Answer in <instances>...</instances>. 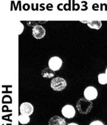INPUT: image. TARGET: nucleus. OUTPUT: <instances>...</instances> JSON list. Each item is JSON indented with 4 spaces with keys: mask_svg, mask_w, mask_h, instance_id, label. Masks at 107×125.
<instances>
[{
    "mask_svg": "<svg viewBox=\"0 0 107 125\" xmlns=\"http://www.w3.org/2000/svg\"><path fill=\"white\" fill-rule=\"evenodd\" d=\"M84 95L85 99L92 101L97 99L98 96V91L94 86H88L84 90Z\"/></svg>",
    "mask_w": 107,
    "mask_h": 125,
    "instance_id": "nucleus-4",
    "label": "nucleus"
},
{
    "mask_svg": "<svg viewBox=\"0 0 107 125\" xmlns=\"http://www.w3.org/2000/svg\"><path fill=\"white\" fill-rule=\"evenodd\" d=\"M30 117L28 116H26V115H20L19 116V121L22 125H26L28 124L30 122Z\"/></svg>",
    "mask_w": 107,
    "mask_h": 125,
    "instance_id": "nucleus-11",
    "label": "nucleus"
},
{
    "mask_svg": "<svg viewBox=\"0 0 107 125\" xmlns=\"http://www.w3.org/2000/svg\"><path fill=\"white\" fill-rule=\"evenodd\" d=\"M41 76L45 78H52L54 77V72L50 69L49 67L44 68L43 70L41 71Z\"/></svg>",
    "mask_w": 107,
    "mask_h": 125,
    "instance_id": "nucleus-9",
    "label": "nucleus"
},
{
    "mask_svg": "<svg viewBox=\"0 0 107 125\" xmlns=\"http://www.w3.org/2000/svg\"><path fill=\"white\" fill-rule=\"evenodd\" d=\"M45 34H46V31L42 26L38 25L33 27L32 35L35 39L39 40V39L43 38L45 36Z\"/></svg>",
    "mask_w": 107,
    "mask_h": 125,
    "instance_id": "nucleus-7",
    "label": "nucleus"
},
{
    "mask_svg": "<svg viewBox=\"0 0 107 125\" xmlns=\"http://www.w3.org/2000/svg\"><path fill=\"white\" fill-rule=\"evenodd\" d=\"M19 110L22 115L29 116L34 113V106L29 102H23L20 105Z\"/></svg>",
    "mask_w": 107,
    "mask_h": 125,
    "instance_id": "nucleus-5",
    "label": "nucleus"
},
{
    "mask_svg": "<svg viewBox=\"0 0 107 125\" xmlns=\"http://www.w3.org/2000/svg\"><path fill=\"white\" fill-rule=\"evenodd\" d=\"M98 83L100 84H106L107 83V75L106 73H100L98 76Z\"/></svg>",
    "mask_w": 107,
    "mask_h": 125,
    "instance_id": "nucleus-12",
    "label": "nucleus"
},
{
    "mask_svg": "<svg viewBox=\"0 0 107 125\" xmlns=\"http://www.w3.org/2000/svg\"><path fill=\"white\" fill-rule=\"evenodd\" d=\"M87 25L89 28L95 30H99L102 26V23L100 21H89L87 23Z\"/></svg>",
    "mask_w": 107,
    "mask_h": 125,
    "instance_id": "nucleus-10",
    "label": "nucleus"
},
{
    "mask_svg": "<svg viewBox=\"0 0 107 125\" xmlns=\"http://www.w3.org/2000/svg\"><path fill=\"white\" fill-rule=\"evenodd\" d=\"M105 73L107 74V68H106V70H105Z\"/></svg>",
    "mask_w": 107,
    "mask_h": 125,
    "instance_id": "nucleus-16",
    "label": "nucleus"
},
{
    "mask_svg": "<svg viewBox=\"0 0 107 125\" xmlns=\"http://www.w3.org/2000/svg\"><path fill=\"white\" fill-rule=\"evenodd\" d=\"M50 86L56 91H61L67 86V82L63 78L56 77L52 79Z\"/></svg>",
    "mask_w": 107,
    "mask_h": 125,
    "instance_id": "nucleus-2",
    "label": "nucleus"
},
{
    "mask_svg": "<svg viewBox=\"0 0 107 125\" xmlns=\"http://www.w3.org/2000/svg\"><path fill=\"white\" fill-rule=\"evenodd\" d=\"M89 125H105L102 121H100V120H95V121L90 123Z\"/></svg>",
    "mask_w": 107,
    "mask_h": 125,
    "instance_id": "nucleus-13",
    "label": "nucleus"
},
{
    "mask_svg": "<svg viewBox=\"0 0 107 125\" xmlns=\"http://www.w3.org/2000/svg\"><path fill=\"white\" fill-rule=\"evenodd\" d=\"M61 114L66 118H72L76 115V110L71 105H66L62 108Z\"/></svg>",
    "mask_w": 107,
    "mask_h": 125,
    "instance_id": "nucleus-6",
    "label": "nucleus"
},
{
    "mask_svg": "<svg viewBox=\"0 0 107 125\" xmlns=\"http://www.w3.org/2000/svg\"><path fill=\"white\" fill-rule=\"evenodd\" d=\"M38 22H40L39 21H32V22H27V24L29 26H33V27H35V26L38 25Z\"/></svg>",
    "mask_w": 107,
    "mask_h": 125,
    "instance_id": "nucleus-14",
    "label": "nucleus"
},
{
    "mask_svg": "<svg viewBox=\"0 0 107 125\" xmlns=\"http://www.w3.org/2000/svg\"><path fill=\"white\" fill-rule=\"evenodd\" d=\"M76 107L80 114L85 115L89 114L92 109L93 104L92 102L88 101L85 98H80L77 102Z\"/></svg>",
    "mask_w": 107,
    "mask_h": 125,
    "instance_id": "nucleus-1",
    "label": "nucleus"
},
{
    "mask_svg": "<svg viewBox=\"0 0 107 125\" xmlns=\"http://www.w3.org/2000/svg\"><path fill=\"white\" fill-rule=\"evenodd\" d=\"M79 125L78 124L76 123H69L68 125Z\"/></svg>",
    "mask_w": 107,
    "mask_h": 125,
    "instance_id": "nucleus-15",
    "label": "nucleus"
},
{
    "mask_svg": "<svg viewBox=\"0 0 107 125\" xmlns=\"http://www.w3.org/2000/svg\"><path fill=\"white\" fill-rule=\"evenodd\" d=\"M48 125H66V123L64 118L59 116H54L50 119Z\"/></svg>",
    "mask_w": 107,
    "mask_h": 125,
    "instance_id": "nucleus-8",
    "label": "nucleus"
},
{
    "mask_svg": "<svg viewBox=\"0 0 107 125\" xmlns=\"http://www.w3.org/2000/svg\"><path fill=\"white\" fill-rule=\"evenodd\" d=\"M63 61L60 57L58 56H54L50 59L48 61V66L50 69L53 72L58 71L62 67Z\"/></svg>",
    "mask_w": 107,
    "mask_h": 125,
    "instance_id": "nucleus-3",
    "label": "nucleus"
}]
</instances>
